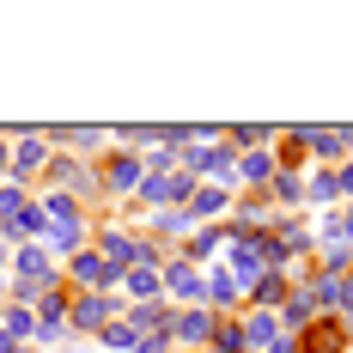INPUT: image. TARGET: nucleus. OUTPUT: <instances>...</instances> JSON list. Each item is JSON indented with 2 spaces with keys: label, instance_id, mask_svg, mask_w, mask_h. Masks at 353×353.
<instances>
[{
  "label": "nucleus",
  "instance_id": "nucleus-1",
  "mask_svg": "<svg viewBox=\"0 0 353 353\" xmlns=\"http://www.w3.org/2000/svg\"><path fill=\"white\" fill-rule=\"evenodd\" d=\"M299 353H347V323L341 317H317L299 335Z\"/></svg>",
  "mask_w": 353,
  "mask_h": 353
},
{
  "label": "nucleus",
  "instance_id": "nucleus-2",
  "mask_svg": "<svg viewBox=\"0 0 353 353\" xmlns=\"http://www.w3.org/2000/svg\"><path fill=\"white\" fill-rule=\"evenodd\" d=\"M68 323H73V329H98V335H104L110 323H116V299H110V292H85V299L68 311Z\"/></svg>",
  "mask_w": 353,
  "mask_h": 353
},
{
  "label": "nucleus",
  "instance_id": "nucleus-3",
  "mask_svg": "<svg viewBox=\"0 0 353 353\" xmlns=\"http://www.w3.org/2000/svg\"><path fill=\"white\" fill-rule=\"evenodd\" d=\"M238 329H244V347H256V353H268L281 341V317H268V311H250Z\"/></svg>",
  "mask_w": 353,
  "mask_h": 353
},
{
  "label": "nucleus",
  "instance_id": "nucleus-4",
  "mask_svg": "<svg viewBox=\"0 0 353 353\" xmlns=\"http://www.w3.org/2000/svg\"><path fill=\"white\" fill-rule=\"evenodd\" d=\"M159 286H171L176 299H208V292H201V274H195V268H189V262H165V274H159Z\"/></svg>",
  "mask_w": 353,
  "mask_h": 353
},
{
  "label": "nucleus",
  "instance_id": "nucleus-5",
  "mask_svg": "<svg viewBox=\"0 0 353 353\" xmlns=\"http://www.w3.org/2000/svg\"><path fill=\"white\" fill-rule=\"evenodd\" d=\"M73 281L79 286H116V274H110L104 256H73Z\"/></svg>",
  "mask_w": 353,
  "mask_h": 353
},
{
  "label": "nucleus",
  "instance_id": "nucleus-6",
  "mask_svg": "<svg viewBox=\"0 0 353 353\" xmlns=\"http://www.w3.org/2000/svg\"><path fill=\"white\" fill-rule=\"evenodd\" d=\"M171 329L183 335V341H213V311H183Z\"/></svg>",
  "mask_w": 353,
  "mask_h": 353
},
{
  "label": "nucleus",
  "instance_id": "nucleus-7",
  "mask_svg": "<svg viewBox=\"0 0 353 353\" xmlns=\"http://www.w3.org/2000/svg\"><path fill=\"white\" fill-rule=\"evenodd\" d=\"M43 165V134H19V152H12V176H31Z\"/></svg>",
  "mask_w": 353,
  "mask_h": 353
},
{
  "label": "nucleus",
  "instance_id": "nucleus-8",
  "mask_svg": "<svg viewBox=\"0 0 353 353\" xmlns=\"http://www.w3.org/2000/svg\"><path fill=\"white\" fill-rule=\"evenodd\" d=\"M141 165H134V159H116V165H110L104 171V189H116V195H128V189H134V183H141Z\"/></svg>",
  "mask_w": 353,
  "mask_h": 353
},
{
  "label": "nucleus",
  "instance_id": "nucleus-9",
  "mask_svg": "<svg viewBox=\"0 0 353 353\" xmlns=\"http://www.w3.org/2000/svg\"><path fill=\"white\" fill-rule=\"evenodd\" d=\"M250 299H256V311L262 305H286V274H262V281L250 286Z\"/></svg>",
  "mask_w": 353,
  "mask_h": 353
},
{
  "label": "nucleus",
  "instance_id": "nucleus-10",
  "mask_svg": "<svg viewBox=\"0 0 353 353\" xmlns=\"http://www.w3.org/2000/svg\"><path fill=\"white\" fill-rule=\"evenodd\" d=\"M19 281H55V274H49V256H43V250H19Z\"/></svg>",
  "mask_w": 353,
  "mask_h": 353
},
{
  "label": "nucleus",
  "instance_id": "nucleus-11",
  "mask_svg": "<svg viewBox=\"0 0 353 353\" xmlns=\"http://www.w3.org/2000/svg\"><path fill=\"white\" fill-rule=\"evenodd\" d=\"M201 292H208L213 305H232V299H238V274H225V268H213V281H201Z\"/></svg>",
  "mask_w": 353,
  "mask_h": 353
},
{
  "label": "nucleus",
  "instance_id": "nucleus-12",
  "mask_svg": "<svg viewBox=\"0 0 353 353\" xmlns=\"http://www.w3.org/2000/svg\"><path fill=\"white\" fill-rule=\"evenodd\" d=\"M116 286H128L134 299H152V292H159V268H128Z\"/></svg>",
  "mask_w": 353,
  "mask_h": 353
},
{
  "label": "nucleus",
  "instance_id": "nucleus-13",
  "mask_svg": "<svg viewBox=\"0 0 353 353\" xmlns=\"http://www.w3.org/2000/svg\"><path fill=\"white\" fill-rule=\"evenodd\" d=\"M98 341H104L110 353H122V347H141V335H134V323H122V317L110 323V329H104V335H98Z\"/></svg>",
  "mask_w": 353,
  "mask_h": 353
},
{
  "label": "nucleus",
  "instance_id": "nucleus-14",
  "mask_svg": "<svg viewBox=\"0 0 353 353\" xmlns=\"http://www.w3.org/2000/svg\"><path fill=\"white\" fill-rule=\"evenodd\" d=\"M189 225H195V213H189V208H159V219H152L159 238H165V232H189Z\"/></svg>",
  "mask_w": 353,
  "mask_h": 353
},
{
  "label": "nucleus",
  "instance_id": "nucleus-15",
  "mask_svg": "<svg viewBox=\"0 0 353 353\" xmlns=\"http://www.w3.org/2000/svg\"><path fill=\"white\" fill-rule=\"evenodd\" d=\"M0 335H6V341H25V335H37V323L25 317V311H19V305H12V311H6V317H0Z\"/></svg>",
  "mask_w": 353,
  "mask_h": 353
},
{
  "label": "nucleus",
  "instance_id": "nucleus-16",
  "mask_svg": "<svg viewBox=\"0 0 353 353\" xmlns=\"http://www.w3.org/2000/svg\"><path fill=\"white\" fill-rule=\"evenodd\" d=\"M238 176H250V183H268V176H274V159H268V146H262V152H250Z\"/></svg>",
  "mask_w": 353,
  "mask_h": 353
},
{
  "label": "nucleus",
  "instance_id": "nucleus-17",
  "mask_svg": "<svg viewBox=\"0 0 353 353\" xmlns=\"http://www.w3.org/2000/svg\"><path fill=\"white\" fill-rule=\"evenodd\" d=\"M55 176H68V183L79 189V195H98V176L85 171V165H55Z\"/></svg>",
  "mask_w": 353,
  "mask_h": 353
},
{
  "label": "nucleus",
  "instance_id": "nucleus-18",
  "mask_svg": "<svg viewBox=\"0 0 353 353\" xmlns=\"http://www.w3.org/2000/svg\"><path fill=\"white\" fill-rule=\"evenodd\" d=\"M232 201V189H195V201H189V213H219Z\"/></svg>",
  "mask_w": 353,
  "mask_h": 353
},
{
  "label": "nucleus",
  "instance_id": "nucleus-19",
  "mask_svg": "<svg viewBox=\"0 0 353 353\" xmlns=\"http://www.w3.org/2000/svg\"><path fill=\"white\" fill-rule=\"evenodd\" d=\"M225 238H232V225H213V232H201V238H189V256H213Z\"/></svg>",
  "mask_w": 353,
  "mask_h": 353
},
{
  "label": "nucleus",
  "instance_id": "nucleus-20",
  "mask_svg": "<svg viewBox=\"0 0 353 353\" xmlns=\"http://www.w3.org/2000/svg\"><path fill=\"white\" fill-rule=\"evenodd\" d=\"M213 341H219V353H244V329L238 323H213Z\"/></svg>",
  "mask_w": 353,
  "mask_h": 353
},
{
  "label": "nucleus",
  "instance_id": "nucleus-21",
  "mask_svg": "<svg viewBox=\"0 0 353 353\" xmlns=\"http://www.w3.org/2000/svg\"><path fill=\"white\" fill-rule=\"evenodd\" d=\"M262 141H274V128H232V134H225V146H262Z\"/></svg>",
  "mask_w": 353,
  "mask_h": 353
},
{
  "label": "nucleus",
  "instance_id": "nucleus-22",
  "mask_svg": "<svg viewBox=\"0 0 353 353\" xmlns=\"http://www.w3.org/2000/svg\"><path fill=\"white\" fill-rule=\"evenodd\" d=\"M274 195H281V201H305V183H299L292 171H281L274 176Z\"/></svg>",
  "mask_w": 353,
  "mask_h": 353
},
{
  "label": "nucleus",
  "instance_id": "nucleus-23",
  "mask_svg": "<svg viewBox=\"0 0 353 353\" xmlns=\"http://www.w3.org/2000/svg\"><path fill=\"white\" fill-rule=\"evenodd\" d=\"M305 195H311V201H335V195H341V183H335V176H317Z\"/></svg>",
  "mask_w": 353,
  "mask_h": 353
},
{
  "label": "nucleus",
  "instance_id": "nucleus-24",
  "mask_svg": "<svg viewBox=\"0 0 353 353\" xmlns=\"http://www.w3.org/2000/svg\"><path fill=\"white\" fill-rule=\"evenodd\" d=\"M19 213H25V195H19V183H12V189L0 195V219H19Z\"/></svg>",
  "mask_w": 353,
  "mask_h": 353
},
{
  "label": "nucleus",
  "instance_id": "nucleus-25",
  "mask_svg": "<svg viewBox=\"0 0 353 353\" xmlns=\"http://www.w3.org/2000/svg\"><path fill=\"white\" fill-rule=\"evenodd\" d=\"M335 305H341V311H353V281H347V274H341V286H335Z\"/></svg>",
  "mask_w": 353,
  "mask_h": 353
},
{
  "label": "nucleus",
  "instance_id": "nucleus-26",
  "mask_svg": "<svg viewBox=\"0 0 353 353\" xmlns=\"http://www.w3.org/2000/svg\"><path fill=\"white\" fill-rule=\"evenodd\" d=\"M159 335H171V329H159ZM159 335H141V353H171L165 341H159Z\"/></svg>",
  "mask_w": 353,
  "mask_h": 353
},
{
  "label": "nucleus",
  "instance_id": "nucleus-27",
  "mask_svg": "<svg viewBox=\"0 0 353 353\" xmlns=\"http://www.w3.org/2000/svg\"><path fill=\"white\" fill-rule=\"evenodd\" d=\"M268 353H299V335H281V341H274Z\"/></svg>",
  "mask_w": 353,
  "mask_h": 353
},
{
  "label": "nucleus",
  "instance_id": "nucleus-28",
  "mask_svg": "<svg viewBox=\"0 0 353 353\" xmlns=\"http://www.w3.org/2000/svg\"><path fill=\"white\" fill-rule=\"evenodd\" d=\"M335 183H341V195H353V165H347L341 176H335Z\"/></svg>",
  "mask_w": 353,
  "mask_h": 353
},
{
  "label": "nucleus",
  "instance_id": "nucleus-29",
  "mask_svg": "<svg viewBox=\"0 0 353 353\" xmlns=\"http://www.w3.org/2000/svg\"><path fill=\"white\" fill-rule=\"evenodd\" d=\"M0 165H12V159H6V141H0Z\"/></svg>",
  "mask_w": 353,
  "mask_h": 353
},
{
  "label": "nucleus",
  "instance_id": "nucleus-30",
  "mask_svg": "<svg viewBox=\"0 0 353 353\" xmlns=\"http://www.w3.org/2000/svg\"><path fill=\"white\" fill-rule=\"evenodd\" d=\"M79 353H92V347H79Z\"/></svg>",
  "mask_w": 353,
  "mask_h": 353
}]
</instances>
